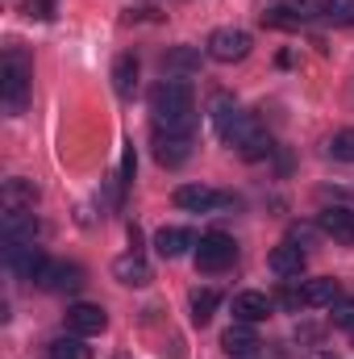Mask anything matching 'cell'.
<instances>
[{"instance_id":"6da1fadb","label":"cell","mask_w":354,"mask_h":359,"mask_svg":"<svg viewBox=\"0 0 354 359\" xmlns=\"http://www.w3.org/2000/svg\"><path fill=\"white\" fill-rule=\"evenodd\" d=\"M150 113H155V130L192 138V130H196V92H192V84L187 80H163L150 92Z\"/></svg>"},{"instance_id":"7a4b0ae2","label":"cell","mask_w":354,"mask_h":359,"mask_svg":"<svg viewBox=\"0 0 354 359\" xmlns=\"http://www.w3.org/2000/svg\"><path fill=\"white\" fill-rule=\"evenodd\" d=\"M0 96H4V109L8 113H21L25 100H29V63L21 55H8L4 67H0Z\"/></svg>"},{"instance_id":"3957f363","label":"cell","mask_w":354,"mask_h":359,"mask_svg":"<svg viewBox=\"0 0 354 359\" xmlns=\"http://www.w3.org/2000/svg\"><path fill=\"white\" fill-rule=\"evenodd\" d=\"M225 142H229V147H238V151H242V159H263V155H271V134L259 126V117H250V113H242V117H238V126L229 130V138H225Z\"/></svg>"},{"instance_id":"277c9868","label":"cell","mask_w":354,"mask_h":359,"mask_svg":"<svg viewBox=\"0 0 354 359\" xmlns=\"http://www.w3.org/2000/svg\"><path fill=\"white\" fill-rule=\"evenodd\" d=\"M234 259H238V247H234V238L229 234H204L200 243H196V268L200 271H225L234 268Z\"/></svg>"},{"instance_id":"5b68a950","label":"cell","mask_w":354,"mask_h":359,"mask_svg":"<svg viewBox=\"0 0 354 359\" xmlns=\"http://www.w3.org/2000/svg\"><path fill=\"white\" fill-rule=\"evenodd\" d=\"M46 264H50V259H46L34 243H8V247H4V268L13 271L17 280H34V284H38L42 271H46Z\"/></svg>"},{"instance_id":"8992f818","label":"cell","mask_w":354,"mask_h":359,"mask_svg":"<svg viewBox=\"0 0 354 359\" xmlns=\"http://www.w3.org/2000/svg\"><path fill=\"white\" fill-rule=\"evenodd\" d=\"M208 55L217 63H242L250 55V34L246 29H234V25H221L208 34Z\"/></svg>"},{"instance_id":"52a82bcc","label":"cell","mask_w":354,"mask_h":359,"mask_svg":"<svg viewBox=\"0 0 354 359\" xmlns=\"http://www.w3.org/2000/svg\"><path fill=\"white\" fill-rule=\"evenodd\" d=\"M176 205L187 209V213H217L221 205H229L225 192L208 188V184H179L176 188Z\"/></svg>"},{"instance_id":"ba28073f","label":"cell","mask_w":354,"mask_h":359,"mask_svg":"<svg viewBox=\"0 0 354 359\" xmlns=\"http://www.w3.org/2000/svg\"><path fill=\"white\" fill-rule=\"evenodd\" d=\"M338 301H342V284L334 276H317V280L300 284V305L304 309H334Z\"/></svg>"},{"instance_id":"9c48e42d","label":"cell","mask_w":354,"mask_h":359,"mask_svg":"<svg viewBox=\"0 0 354 359\" xmlns=\"http://www.w3.org/2000/svg\"><path fill=\"white\" fill-rule=\"evenodd\" d=\"M67 330H71V334H84V339L104 334V330H108V313H104L100 305H92V301H80V305L67 309Z\"/></svg>"},{"instance_id":"30bf717a","label":"cell","mask_w":354,"mask_h":359,"mask_svg":"<svg viewBox=\"0 0 354 359\" xmlns=\"http://www.w3.org/2000/svg\"><path fill=\"white\" fill-rule=\"evenodd\" d=\"M38 284H42V288H50V292H80V288H84V268L63 264V259H50Z\"/></svg>"},{"instance_id":"8fae6325","label":"cell","mask_w":354,"mask_h":359,"mask_svg":"<svg viewBox=\"0 0 354 359\" xmlns=\"http://www.w3.org/2000/svg\"><path fill=\"white\" fill-rule=\"evenodd\" d=\"M38 205V188H34V180H4V188H0V209L4 213H25V209H34Z\"/></svg>"},{"instance_id":"7c38bea8","label":"cell","mask_w":354,"mask_h":359,"mask_svg":"<svg viewBox=\"0 0 354 359\" xmlns=\"http://www.w3.org/2000/svg\"><path fill=\"white\" fill-rule=\"evenodd\" d=\"M271 309H275V301L267 297V292H255V288H246V292H238L234 297V322H267L271 318Z\"/></svg>"},{"instance_id":"4fadbf2b","label":"cell","mask_w":354,"mask_h":359,"mask_svg":"<svg viewBox=\"0 0 354 359\" xmlns=\"http://www.w3.org/2000/svg\"><path fill=\"white\" fill-rule=\"evenodd\" d=\"M187 155H192V138H183V134H167V130H155V159H159L163 168H179V163H187Z\"/></svg>"},{"instance_id":"5bb4252c","label":"cell","mask_w":354,"mask_h":359,"mask_svg":"<svg viewBox=\"0 0 354 359\" xmlns=\"http://www.w3.org/2000/svg\"><path fill=\"white\" fill-rule=\"evenodd\" d=\"M221 347H225V355H234V359H250L263 343H259V334H255L250 322H234V326L221 334Z\"/></svg>"},{"instance_id":"9a60e30c","label":"cell","mask_w":354,"mask_h":359,"mask_svg":"<svg viewBox=\"0 0 354 359\" xmlns=\"http://www.w3.org/2000/svg\"><path fill=\"white\" fill-rule=\"evenodd\" d=\"M317 226H321V234L334 238L338 247H354V209H325Z\"/></svg>"},{"instance_id":"2e32d148","label":"cell","mask_w":354,"mask_h":359,"mask_svg":"<svg viewBox=\"0 0 354 359\" xmlns=\"http://www.w3.org/2000/svg\"><path fill=\"white\" fill-rule=\"evenodd\" d=\"M267 268L275 271L279 280H296V276L304 271V251H300L296 243H279V247L267 255Z\"/></svg>"},{"instance_id":"e0dca14e","label":"cell","mask_w":354,"mask_h":359,"mask_svg":"<svg viewBox=\"0 0 354 359\" xmlns=\"http://www.w3.org/2000/svg\"><path fill=\"white\" fill-rule=\"evenodd\" d=\"M113 276L121 280V284H129V288H146L150 280H155V271H150V264L138 255V251H129V255H121L117 264H113Z\"/></svg>"},{"instance_id":"ac0fdd59","label":"cell","mask_w":354,"mask_h":359,"mask_svg":"<svg viewBox=\"0 0 354 359\" xmlns=\"http://www.w3.org/2000/svg\"><path fill=\"white\" fill-rule=\"evenodd\" d=\"M0 234H4V243H34V238H38V217H34V209H25V213H4V217H0Z\"/></svg>"},{"instance_id":"d6986e66","label":"cell","mask_w":354,"mask_h":359,"mask_svg":"<svg viewBox=\"0 0 354 359\" xmlns=\"http://www.w3.org/2000/svg\"><path fill=\"white\" fill-rule=\"evenodd\" d=\"M155 247H159L163 259H179L187 247H196V234H192L187 226H163V230L155 234Z\"/></svg>"},{"instance_id":"ffe728a7","label":"cell","mask_w":354,"mask_h":359,"mask_svg":"<svg viewBox=\"0 0 354 359\" xmlns=\"http://www.w3.org/2000/svg\"><path fill=\"white\" fill-rule=\"evenodd\" d=\"M113 88H117L121 100L134 96V88H138V59H134V55H121V59L113 63Z\"/></svg>"},{"instance_id":"44dd1931","label":"cell","mask_w":354,"mask_h":359,"mask_svg":"<svg viewBox=\"0 0 354 359\" xmlns=\"http://www.w3.org/2000/svg\"><path fill=\"white\" fill-rule=\"evenodd\" d=\"M187 305H192V322H196V326H208L213 313H217V305H221V297H217L213 288H196V292L187 297Z\"/></svg>"},{"instance_id":"7402d4cb","label":"cell","mask_w":354,"mask_h":359,"mask_svg":"<svg viewBox=\"0 0 354 359\" xmlns=\"http://www.w3.org/2000/svg\"><path fill=\"white\" fill-rule=\"evenodd\" d=\"M238 117H242V109H238L229 96H217V100H213V126H217L221 138H229V130L238 126Z\"/></svg>"},{"instance_id":"603a6c76","label":"cell","mask_w":354,"mask_h":359,"mask_svg":"<svg viewBox=\"0 0 354 359\" xmlns=\"http://www.w3.org/2000/svg\"><path fill=\"white\" fill-rule=\"evenodd\" d=\"M50 359H92V347L84 343V334H63L50 343Z\"/></svg>"},{"instance_id":"cb8c5ba5","label":"cell","mask_w":354,"mask_h":359,"mask_svg":"<svg viewBox=\"0 0 354 359\" xmlns=\"http://www.w3.org/2000/svg\"><path fill=\"white\" fill-rule=\"evenodd\" d=\"M325 4H330V0H279V8H283L288 17H296L300 25H304V21L325 17Z\"/></svg>"},{"instance_id":"d4e9b609","label":"cell","mask_w":354,"mask_h":359,"mask_svg":"<svg viewBox=\"0 0 354 359\" xmlns=\"http://www.w3.org/2000/svg\"><path fill=\"white\" fill-rule=\"evenodd\" d=\"M330 155L342 159V163H354V130H338L330 138Z\"/></svg>"},{"instance_id":"484cf974","label":"cell","mask_w":354,"mask_h":359,"mask_svg":"<svg viewBox=\"0 0 354 359\" xmlns=\"http://www.w3.org/2000/svg\"><path fill=\"white\" fill-rule=\"evenodd\" d=\"M200 67V55L196 50H187V46H179L167 55V72H196Z\"/></svg>"},{"instance_id":"4316f807","label":"cell","mask_w":354,"mask_h":359,"mask_svg":"<svg viewBox=\"0 0 354 359\" xmlns=\"http://www.w3.org/2000/svg\"><path fill=\"white\" fill-rule=\"evenodd\" d=\"M325 21H334V25H354V0H330V4H325Z\"/></svg>"},{"instance_id":"83f0119b","label":"cell","mask_w":354,"mask_h":359,"mask_svg":"<svg viewBox=\"0 0 354 359\" xmlns=\"http://www.w3.org/2000/svg\"><path fill=\"white\" fill-rule=\"evenodd\" d=\"M330 318H334V326H338V330H354V297H342V301L334 305V313H330Z\"/></svg>"},{"instance_id":"f1b7e54d","label":"cell","mask_w":354,"mask_h":359,"mask_svg":"<svg viewBox=\"0 0 354 359\" xmlns=\"http://www.w3.org/2000/svg\"><path fill=\"white\" fill-rule=\"evenodd\" d=\"M134 168H138V159H134V142H125V155H121V184L134 180Z\"/></svg>"},{"instance_id":"f546056e","label":"cell","mask_w":354,"mask_h":359,"mask_svg":"<svg viewBox=\"0 0 354 359\" xmlns=\"http://www.w3.org/2000/svg\"><path fill=\"white\" fill-rule=\"evenodd\" d=\"M25 13L46 21V17H55V0H29V4H25Z\"/></svg>"},{"instance_id":"4dcf8cb0","label":"cell","mask_w":354,"mask_h":359,"mask_svg":"<svg viewBox=\"0 0 354 359\" xmlns=\"http://www.w3.org/2000/svg\"><path fill=\"white\" fill-rule=\"evenodd\" d=\"M117 359H129V355H117Z\"/></svg>"}]
</instances>
